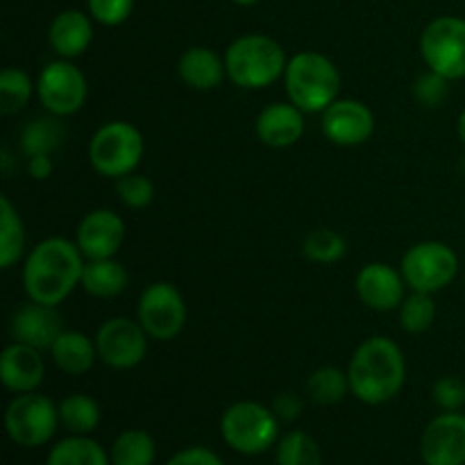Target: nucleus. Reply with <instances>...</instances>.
<instances>
[{"mask_svg": "<svg viewBox=\"0 0 465 465\" xmlns=\"http://www.w3.org/2000/svg\"><path fill=\"white\" fill-rule=\"evenodd\" d=\"M84 254L73 241L50 236L30 250L23 263V286L32 302L57 307L82 282Z\"/></svg>", "mask_w": 465, "mask_h": 465, "instance_id": "nucleus-1", "label": "nucleus"}, {"mask_svg": "<svg viewBox=\"0 0 465 465\" xmlns=\"http://www.w3.org/2000/svg\"><path fill=\"white\" fill-rule=\"evenodd\" d=\"M350 393L363 404H384L402 391L407 381L404 352L389 336H371L354 350L348 366Z\"/></svg>", "mask_w": 465, "mask_h": 465, "instance_id": "nucleus-2", "label": "nucleus"}, {"mask_svg": "<svg viewBox=\"0 0 465 465\" xmlns=\"http://www.w3.org/2000/svg\"><path fill=\"white\" fill-rule=\"evenodd\" d=\"M284 86L295 107L304 114H321L339 100L341 73L327 54L302 50L286 64Z\"/></svg>", "mask_w": 465, "mask_h": 465, "instance_id": "nucleus-3", "label": "nucleus"}, {"mask_svg": "<svg viewBox=\"0 0 465 465\" xmlns=\"http://www.w3.org/2000/svg\"><path fill=\"white\" fill-rule=\"evenodd\" d=\"M284 48L272 36L243 35L225 50L227 77L241 89H266L286 71Z\"/></svg>", "mask_w": 465, "mask_h": 465, "instance_id": "nucleus-4", "label": "nucleus"}, {"mask_svg": "<svg viewBox=\"0 0 465 465\" xmlns=\"http://www.w3.org/2000/svg\"><path fill=\"white\" fill-rule=\"evenodd\" d=\"M145 153V141L139 127L127 121L104 123L95 130L89 143V162L103 177H121L136 171Z\"/></svg>", "mask_w": 465, "mask_h": 465, "instance_id": "nucleus-5", "label": "nucleus"}, {"mask_svg": "<svg viewBox=\"0 0 465 465\" xmlns=\"http://www.w3.org/2000/svg\"><path fill=\"white\" fill-rule=\"evenodd\" d=\"M280 418L259 402H236L223 413L221 434L232 450L241 454H262L277 440Z\"/></svg>", "mask_w": 465, "mask_h": 465, "instance_id": "nucleus-6", "label": "nucleus"}, {"mask_svg": "<svg viewBox=\"0 0 465 465\" xmlns=\"http://www.w3.org/2000/svg\"><path fill=\"white\" fill-rule=\"evenodd\" d=\"M400 272L411 291L434 295L448 289L459 275V257L448 243L422 241L404 252Z\"/></svg>", "mask_w": 465, "mask_h": 465, "instance_id": "nucleus-7", "label": "nucleus"}, {"mask_svg": "<svg viewBox=\"0 0 465 465\" xmlns=\"http://www.w3.org/2000/svg\"><path fill=\"white\" fill-rule=\"evenodd\" d=\"M420 54L427 68L445 80L465 77V18L439 16L422 30Z\"/></svg>", "mask_w": 465, "mask_h": 465, "instance_id": "nucleus-8", "label": "nucleus"}, {"mask_svg": "<svg viewBox=\"0 0 465 465\" xmlns=\"http://www.w3.org/2000/svg\"><path fill=\"white\" fill-rule=\"evenodd\" d=\"M59 425V409L53 400L32 393H21L9 402L5 413V427L9 439L21 448H39L54 436Z\"/></svg>", "mask_w": 465, "mask_h": 465, "instance_id": "nucleus-9", "label": "nucleus"}, {"mask_svg": "<svg viewBox=\"0 0 465 465\" xmlns=\"http://www.w3.org/2000/svg\"><path fill=\"white\" fill-rule=\"evenodd\" d=\"M36 95L53 116H73L80 112L89 95L86 77L71 59H57L41 68L36 77Z\"/></svg>", "mask_w": 465, "mask_h": 465, "instance_id": "nucleus-10", "label": "nucleus"}, {"mask_svg": "<svg viewBox=\"0 0 465 465\" xmlns=\"http://www.w3.org/2000/svg\"><path fill=\"white\" fill-rule=\"evenodd\" d=\"M136 321L153 341H173L186 325V302L171 282L145 286L136 307Z\"/></svg>", "mask_w": 465, "mask_h": 465, "instance_id": "nucleus-11", "label": "nucleus"}, {"mask_svg": "<svg viewBox=\"0 0 465 465\" xmlns=\"http://www.w3.org/2000/svg\"><path fill=\"white\" fill-rule=\"evenodd\" d=\"M148 339L139 321L130 318H109L95 334L98 359L114 371H132L148 354Z\"/></svg>", "mask_w": 465, "mask_h": 465, "instance_id": "nucleus-12", "label": "nucleus"}, {"mask_svg": "<svg viewBox=\"0 0 465 465\" xmlns=\"http://www.w3.org/2000/svg\"><path fill=\"white\" fill-rule=\"evenodd\" d=\"M375 132V114L366 103L339 98L322 112V134L341 148L366 143Z\"/></svg>", "mask_w": 465, "mask_h": 465, "instance_id": "nucleus-13", "label": "nucleus"}, {"mask_svg": "<svg viewBox=\"0 0 465 465\" xmlns=\"http://www.w3.org/2000/svg\"><path fill=\"white\" fill-rule=\"evenodd\" d=\"M125 221L112 209H94L80 221L75 243L86 262L91 259H112L125 243Z\"/></svg>", "mask_w": 465, "mask_h": 465, "instance_id": "nucleus-14", "label": "nucleus"}, {"mask_svg": "<svg viewBox=\"0 0 465 465\" xmlns=\"http://www.w3.org/2000/svg\"><path fill=\"white\" fill-rule=\"evenodd\" d=\"M427 465H465V416L445 411L427 425L420 440Z\"/></svg>", "mask_w": 465, "mask_h": 465, "instance_id": "nucleus-15", "label": "nucleus"}, {"mask_svg": "<svg viewBox=\"0 0 465 465\" xmlns=\"http://www.w3.org/2000/svg\"><path fill=\"white\" fill-rule=\"evenodd\" d=\"M404 286L407 282H404L402 272L381 262L366 263L354 280L359 300L372 312L400 309V304L404 302Z\"/></svg>", "mask_w": 465, "mask_h": 465, "instance_id": "nucleus-16", "label": "nucleus"}, {"mask_svg": "<svg viewBox=\"0 0 465 465\" xmlns=\"http://www.w3.org/2000/svg\"><path fill=\"white\" fill-rule=\"evenodd\" d=\"M62 331L64 322L57 307L32 302V300L14 313L12 325H9V334L16 343L32 345L36 350L53 348V343Z\"/></svg>", "mask_w": 465, "mask_h": 465, "instance_id": "nucleus-17", "label": "nucleus"}, {"mask_svg": "<svg viewBox=\"0 0 465 465\" xmlns=\"http://www.w3.org/2000/svg\"><path fill=\"white\" fill-rule=\"evenodd\" d=\"M45 377L41 350L25 343H9L0 354V381L12 393H32Z\"/></svg>", "mask_w": 465, "mask_h": 465, "instance_id": "nucleus-18", "label": "nucleus"}, {"mask_svg": "<svg viewBox=\"0 0 465 465\" xmlns=\"http://www.w3.org/2000/svg\"><path fill=\"white\" fill-rule=\"evenodd\" d=\"M259 141L268 148H291L304 134V112L293 103H272L262 109L254 123Z\"/></svg>", "mask_w": 465, "mask_h": 465, "instance_id": "nucleus-19", "label": "nucleus"}, {"mask_svg": "<svg viewBox=\"0 0 465 465\" xmlns=\"http://www.w3.org/2000/svg\"><path fill=\"white\" fill-rule=\"evenodd\" d=\"M94 41V23L80 9L57 14L48 27V44L62 59H75L86 53Z\"/></svg>", "mask_w": 465, "mask_h": 465, "instance_id": "nucleus-20", "label": "nucleus"}, {"mask_svg": "<svg viewBox=\"0 0 465 465\" xmlns=\"http://www.w3.org/2000/svg\"><path fill=\"white\" fill-rule=\"evenodd\" d=\"M182 82L195 91H213L227 75L225 57H218L207 45H193L184 50L177 62Z\"/></svg>", "mask_w": 465, "mask_h": 465, "instance_id": "nucleus-21", "label": "nucleus"}, {"mask_svg": "<svg viewBox=\"0 0 465 465\" xmlns=\"http://www.w3.org/2000/svg\"><path fill=\"white\" fill-rule=\"evenodd\" d=\"M54 366L66 375H86L98 361L95 339L91 341L84 331L64 330L48 350Z\"/></svg>", "mask_w": 465, "mask_h": 465, "instance_id": "nucleus-22", "label": "nucleus"}, {"mask_svg": "<svg viewBox=\"0 0 465 465\" xmlns=\"http://www.w3.org/2000/svg\"><path fill=\"white\" fill-rule=\"evenodd\" d=\"M82 289L100 300L116 298L127 286V271L116 259H91L84 263L82 272Z\"/></svg>", "mask_w": 465, "mask_h": 465, "instance_id": "nucleus-23", "label": "nucleus"}, {"mask_svg": "<svg viewBox=\"0 0 465 465\" xmlns=\"http://www.w3.org/2000/svg\"><path fill=\"white\" fill-rule=\"evenodd\" d=\"M66 141V130L59 123V116L32 118L21 132V150L25 157L35 154H53Z\"/></svg>", "mask_w": 465, "mask_h": 465, "instance_id": "nucleus-24", "label": "nucleus"}, {"mask_svg": "<svg viewBox=\"0 0 465 465\" xmlns=\"http://www.w3.org/2000/svg\"><path fill=\"white\" fill-rule=\"evenodd\" d=\"M25 252V227L21 216L9 203L7 195L0 198V268L7 271Z\"/></svg>", "mask_w": 465, "mask_h": 465, "instance_id": "nucleus-25", "label": "nucleus"}, {"mask_svg": "<svg viewBox=\"0 0 465 465\" xmlns=\"http://www.w3.org/2000/svg\"><path fill=\"white\" fill-rule=\"evenodd\" d=\"M45 465H109V457L103 445L75 434L50 450Z\"/></svg>", "mask_w": 465, "mask_h": 465, "instance_id": "nucleus-26", "label": "nucleus"}, {"mask_svg": "<svg viewBox=\"0 0 465 465\" xmlns=\"http://www.w3.org/2000/svg\"><path fill=\"white\" fill-rule=\"evenodd\" d=\"M59 422L77 436H86L100 425V407L84 393H73L57 404Z\"/></svg>", "mask_w": 465, "mask_h": 465, "instance_id": "nucleus-27", "label": "nucleus"}, {"mask_svg": "<svg viewBox=\"0 0 465 465\" xmlns=\"http://www.w3.org/2000/svg\"><path fill=\"white\" fill-rule=\"evenodd\" d=\"M154 454V440L148 431L143 430H127L116 436L112 445V465H153Z\"/></svg>", "mask_w": 465, "mask_h": 465, "instance_id": "nucleus-28", "label": "nucleus"}, {"mask_svg": "<svg viewBox=\"0 0 465 465\" xmlns=\"http://www.w3.org/2000/svg\"><path fill=\"white\" fill-rule=\"evenodd\" d=\"M350 391L348 372H343L336 366H321L309 375L307 380V395L312 402L321 407H331L339 404Z\"/></svg>", "mask_w": 465, "mask_h": 465, "instance_id": "nucleus-29", "label": "nucleus"}, {"mask_svg": "<svg viewBox=\"0 0 465 465\" xmlns=\"http://www.w3.org/2000/svg\"><path fill=\"white\" fill-rule=\"evenodd\" d=\"M32 94H35V84L23 68H5L0 73V114L12 116L25 109Z\"/></svg>", "mask_w": 465, "mask_h": 465, "instance_id": "nucleus-30", "label": "nucleus"}, {"mask_svg": "<svg viewBox=\"0 0 465 465\" xmlns=\"http://www.w3.org/2000/svg\"><path fill=\"white\" fill-rule=\"evenodd\" d=\"M302 252L316 263H336L348 252V241L339 232L321 227V230L309 232L302 243Z\"/></svg>", "mask_w": 465, "mask_h": 465, "instance_id": "nucleus-31", "label": "nucleus"}, {"mask_svg": "<svg viewBox=\"0 0 465 465\" xmlns=\"http://www.w3.org/2000/svg\"><path fill=\"white\" fill-rule=\"evenodd\" d=\"M436 321V302L431 293H420L413 291L404 302L400 304V325L409 334H422L430 330Z\"/></svg>", "mask_w": 465, "mask_h": 465, "instance_id": "nucleus-32", "label": "nucleus"}, {"mask_svg": "<svg viewBox=\"0 0 465 465\" xmlns=\"http://www.w3.org/2000/svg\"><path fill=\"white\" fill-rule=\"evenodd\" d=\"M277 465H322V452L309 434L291 431L277 445Z\"/></svg>", "mask_w": 465, "mask_h": 465, "instance_id": "nucleus-33", "label": "nucleus"}, {"mask_svg": "<svg viewBox=\"0 0 465 465\" xmlns=\"http://www.w3.org/2000/svg\"><path fill=\"white\" fill-rule=\"evenodd\" d=\"M116 193L125 207L143 209L154 200V184L150 177L130 173L116 182Z\"/></svg>", "mask_w": 465, "mask_h": 465, "instance_id": "nucleus-34", "label": "nucleus"}, {"mask_svg": "<svg viewBox=\"0 0 465 465\" xmlns=\"http://www.w3.org/2000/svg\"><path fill=\"white\" fill-rule=\"evenodd\" d=\"M86 7H89L91 18L100 25L116 27L130 18L134 0H86Z\"/></svg>", "mask_w": 465, "mask_h": 465, "instance_id": "nucleus-35", "label": "nucleus"}, {"mask_svg": "<svg viewBox=\"0 0 465 465\" xmlns=\"http://www.w3.org/2000/svg\"><path fill=\"white\" fill-rule=\"evenodd\" d=\"M448 82L450 80H445L443 75L430 71L422 77H418V82L413 84V95H416V100L422 107H440L445 98H448Z\"/></svg>", "mask_w": 465, "mask_h": 465, "instance_id": "nucleus-36", "label": "nucleus"}, {"mask_svg": "<svg viewBox=\"0 0 465 465\" xmlns=\"http://www.w3.org/2000/svg\"><path fill=\"white\" fill-rule=\"evenodd\" d=\"M431 395L443 411H459L465 404V381L454 375L440 377L431 389Z\"/></svg>", "mask_w": 465, "mask_h": 465, "instance_id": "nucleus-37", "label": "nucleus"}, {"mask_svg": "<svg viewBox=\"0 0 465 465\" xmlns=\"http://www.w3.org/2000/svg\"><path fill=\"white\" fill-rule=\"evenodd\" d=\"M166 465H225L212 450L207 448H189L177 452L175 457L168 459Z\"/></svg>", "mask_w": 465, "mask_h": 465, "instance_id": "nucleus-38", "label": "nucleus"}, {"mask_svg": "<svg viewBox=\"0 0 465 465\" xmlns=\"http://www.w3.org/2000/svg\"><path fill=\"white\" fill-rule=\"evenodd\" d=\"M272 411L280 420L284 422H293L298 420L300 413H302V400L298 398L295 393H280L272 402Z\"/></svg>", "mask_w": 465, "mask_h": 465, "instance_id": "nucleus-39", "label": "nucleus"}, {"mask_svg": "<svg viewBox=\"0 0 465 465\" xmlns=\"http://www.w3.org/2000/svg\"><path fill=\"white\" fill-rule=\"evenodd\" d=\"M53 154H35L27 157V175L36 182H44L53 175Z\"/></svg>", "mask_w": 465, "mask_h": 465, "instance_id": "nucleus-40", "label": "nucleus"}, {"mask_svg": "<svg viewBox=\"0 0 465 465\" xmlns=\"http://www.w3.org/2000/svg\"><path fill=\"white\" fill-rule=\"evenodd\" d=\"M457 132H459V139H461V143H463V148H465V109L461 112V116H459Z\"/></svg>", "mask_w": 465, "mask_h": 465, "instance_id": "nucleus-41", "label": "nucleus"}, {"mask_svg": "<svg viewBox=\"0 0 465 465\" xmlns=\"http://www.w3.org/2000/svg\"><path fill=\"white\" fill-rule=\"evenodd\" d=\"M232 3L241 5V7H250V5H257L259 0H232Z\"/></svg>", "mask_w": 465, "mask_h": 465, "instance_id": "nucleus-42", "label": "nucleus"}]
</instances>
